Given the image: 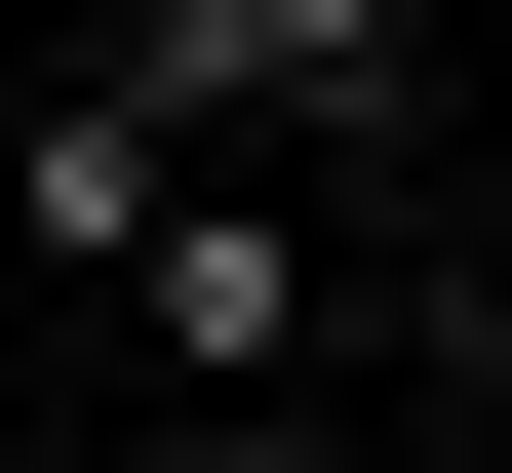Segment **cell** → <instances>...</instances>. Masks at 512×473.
<instances>
[{
  "instance_id": "1",
  "label": "cell",
  "mask_w": 512,
  "mask_h": 473,
  "mask_svg": "<svg viewBox=\"0 0 512 473\" xmlns=\"http://www.w3.org/2000/svg\"><path fill=\"white\" fill-rule=\"evenodd\" d=\"M394 40H434V0H119L79 79H119V119L197 158V119H394Z\"/></svg>"
},
{
  "instance_id": "2",
  "label": "cell",
  "mask_w": 512,
  "mask_h": 473,
  "mask_svg": "<svg viewBox=\"0 0 512 473\" xmlns=\"http://www.w3.org/2000/svg\"><path fill=\"white\" fill-rule=\"evenodd\" d=\"M119 316L197 355V395H316V237H276V198H158V237H119Z\"/></svg>"
},
{
  "instance_id": "3",
  "label": "cell",
  "mask_w": 512,
  "mask_h": 473,
  "mask_svg": "<svg viewBox=\"0 0 512 473\" xmlns=\"http://www.w3.org/2000/svg\"><path fill=\"white\" fill-rule=\"evenodd\" d=\"M197 473H394V434H355V395H237V434H197Z\"/></svg>"
},
{
  "instance_id": "4",
  "label": "cell",
  "mask_w": 512,
  "mask_h": 473,
  "mask_svg": "<svg viewBox=\"0 0 512 473\" xmlns=\"http://www.w3.org/2000/svg\"><path fill=\"white\" fill-rule=\"evenodd\" d=\"M473 395H512V198H473Z\"/></svg>"
},
{
  "instance_id": "5",
  "label": "cell",
  "mask_w": 512,
  "mask_h": 473,
  "mask_svg": "<svg viewBox=\"0 0 512 473\" xmlns=\"http://www.w3.org/2000/svg\"><path fill=\"white\" fill-rule=\"evenodd\" d=\"M0 355H40V276H0Z\"/></svg>"
},
{
  "instance_id": "6",
  "label": "cell",
  "mask_w": 512,
  "mask_h": 473,
  "mask_svg": "<svg viewBox=\"0 0 512 473\" xmlns=\"http://www.w3.org/2000/svg\"><path fill=\"white\" fill-rule=\"evenodd\" d=\"M473 473H512V395H473Z\"/></svg>"
}]
</instances>
